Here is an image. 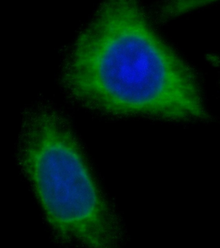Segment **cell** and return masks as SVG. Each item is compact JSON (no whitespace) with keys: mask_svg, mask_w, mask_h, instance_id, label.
I'll list each match as a JSON object with an SVG mask.
<instances>
[{"mask_svg":"<svg viewBox=\"0 0 220 248\" xmlns=\"http://www.w3.org/2000/svg\"><path fill=\"white\" fill-rule=\"evenodd\" d=\"M65 81L75 97L107 113L173 121L208 116L192 70L129 0L101 6L77 41Z\"/></svg>","mask_w":220,"mask_h":248,"instance_id":"cell-1","label":"cell"},{"mask_svg":"<svg viewBox=\"0 0 220 248\" xmlns=\"http://www.w3.org/2000/svg\"><path fill=\"white\" fill-rule=\"evenodd\" d=\"M19 160L57 235L69 244L114 247L120 239L115 215L92 178L65 121L39 109L26 118Z\"/></svg>","mask_w":220,"mask_h":248,"instance_id":"cell-2","label":"cell"}]
</instances>
